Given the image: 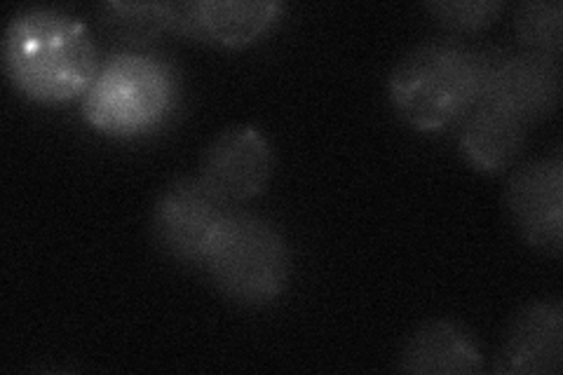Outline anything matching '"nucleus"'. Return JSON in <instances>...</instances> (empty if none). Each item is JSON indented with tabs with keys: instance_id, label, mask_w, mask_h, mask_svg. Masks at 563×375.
Returning <instances> with one entry per match:
<instances>
[{
	"instance_id": "1",
	"label": "nucleus",
	"mask_w": 563,
	"mask_h": 375,
	"mask_svg": "<svg viewBox=\"0 0 563 375\" xmlns=\"http://www.w3.org/2000/svg\"><path fill=\"white\" fill-rule=\"evenodd\" d=\"M10 82L33 101L66 103L82 97L97 76V47L78 16L55 8L16 12L3 33Z\"/></svg>"
},
{
	"instance_id": "10",
	"label": "nucleus",
	"mask_w": 563,
	"mask_h": 375,
	"mask_svg": "<svg viewBox=\"0 0 563 375\" xmlns=\"http://www.w3.org/2000/svg\"><path fill=\"white\" fill-rule=\"evenodd\" d=\"M174 31L225 47H244L258 41L285 12V3L279 0H198L174 3Z\"/></svg>"
},
{
	"instance_id": "15",
	"label": "nucleus",
	"mask_w": 563,
	"mask_h": 375,
	"mask_svg": "<svg viewBox=\"0 0 563 375\" xmlns=\"http://www.w3.org/2000/svg\"><path fill=\"white\" fill-rule=\"evenodd\" d=\"M426 10L439 22L457 31H479L498 20L503 12L500 0H434Z\"/></svg>"
},
{
	"instance_id": "14",
	"label": "nucleus",
	"mask_w": 563,
	"mask_h": 375,
	"mask_svg": "<svg viewBox=\"0 0 563 375\" xmlns=\"http://www.w3.org/2000/svg\"><path fill=\"white\" fill-rule=\"evenodd\" d=\"M515 33L528 52L559 59L563 45V5L559 0H528L515 12Z\"/></svg>"
},
{
	"instance_id": "2",
	"label": "nucleus",
	"mask_w": 563,
	"mask_h": 375,
	"mask_svg": "<svg viewBox=\"0 0 563 375\" xmlns=\"http://www.w3.org/2000/svg\"><path fill=\"white\" fill-rule=\"evenodd\" d=\"M484 64V57L457 45H418L390 70L387 95L411 128L442 130L477 106Z\"/></svg>"
},
{
	"instance_id": "3",
	"label": "nucleus",
	"mask_w": 563,
	"mask_h": 375,
	"mask_svg": "<svg viewBox=\"0 0 563 375\" xmlns=\"http://www.w3.org/2000/svg\"><path fill=\"white\" fill-rule=\"evenodd\" d=\"M211 284L240 308H268L291 282V249L258 213L233 209L205 261Z\"/></svg>"
},
{
	"instance_id": "9",
	"label": "nucleus",
	"mask_w": 563,
	"mask_h": 375,
	"mask_svg": "<svg viewBox=\"0 0 563 375\" xmlns=\"http://www.w3.org/2000/svg\"><path fill=\"white\" fill-rule=\"evenodd\" d=\"M563 362V306L533 300L509 321L493 360L498 375H556Z\"/></svg>"
},
{
	"instance_id": "6",
	"label": "nucleus",
	"mask_w": 563,
	"mask_h": 375,
	"mask_svg": "<svg viewBox=\"0 0 563 375\" xmlns=\"http://www.w3.org/2000/svg\"><path fill=\"white\" fill-rule=\"evenodd\" d=\"M273 146L256 124L238 122L209 141L200 157L202 184L228 207L254 200L273 176Z\"/></svg>"
},
{
	"instance_id": "4",
	"label": "nucleus",
	"mask_w": 563,
	"mask_h": 375,
	"mask_svg": "<svg viewBox=\"0 0 563 375\" xmlns=\"http://www.w3.org/2000/svg\"><path fill=\"white\" fill-rule=\"evenodd\" d=\"M174 99L176 78L163 59L120 52L97 68L82 95V115L103 134L130 139L155 130Z\"/></svg>"
},
{
	"instance_id": "11",
	"label": "nucleus",
	"mask_w": 563,
	"mask_h": 375,
	"mask_svg": "<svg viewBox=\"0 0 563 375\" xmlns=\"http://www.w3.org/2000/svg\"><path fill=\"white\" fill-rule=\"evenodd\" d=\"M484 352L465 327L451 319H430L401 345L395 371L413 375H479Z\"/></svg>"
},
{
	"instance_id": "7",
	"label": "nucleus",
	"mask_w": 563,
	"mask_h": 375,
	"mask_svg": "<svg viewBox=\"0 0 563 375\" xmlns=\"http://www.w3.org/2000/svg\"><path fill=\"white\" fill-rule=\"evenodd\" d=\"M509 219L528 246L561 256L563 244V163L561 155L521 165L507 181Z\"/></svg>"
},
{
	"instance_id": "5",
	"label": "nucleus",
	"mask_w": 563,
	"mask_h": 375,
	"mask_svg": "<svg viewBox=\"0 0 563 375\" xmlns=\"http://www.w3.org/2000/svg\"><path fill=\"white\" fill-rule=\"evenodd\" d=\"M231 211L233 207L219 200L200 176H181L157 192L151 232L157 246L174 261L205 267Z\"/></svg>"
},
{
	"instance_id": "12",
	"label": "nucleus",
	"mask_w": 563,
	"mask_h": 375,
	"mask_svg": "<svg viewBox=\"0 0 563 375\" xmlns=\"http://www.w3.org/2000/svg\"><path fill=\"white\" fill-rule=\"evenodd\" d=\"M526 141V122L496 106L477 101L461 132V153L484 174H498L512 165Z\"/></svg>"
},
{
	"instance_id": "13",
	"label": "nucleus",
	"mask_w": 563,
	"mask_h": 375,
	"mask_svg": "<svg viewBox=\"0 0 563 375\" xmlns=\"http://www.w3.org/2000/svg\"><path fill=\"white\" fill-rule=\"evenodd\" d=\"M101 24L125 41H151L155 35L174 29V3H128V0H109L99 8Z\"/></svg>"
},
{
	"instance_id": "8",
	"label": "nucleus",
	"mask_w": 563,
	"mask_h": 375,
	"mask_svg": "<svg viewBox=\"0 0 563 375\" xmlns=\"http://www.w3.org/2000/svg\"><path fill=\"white\" fill-rule=\"evenodd\" d=\"M561 99V62L538 52L488 59L479 101L519 118L521 122L542 120L556 111Z\"/></svg>"
}]
</instances>
